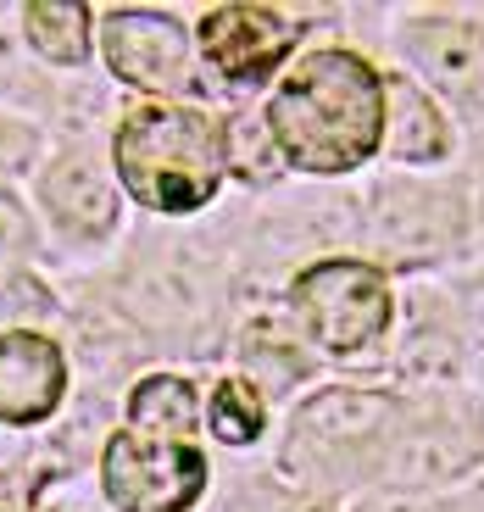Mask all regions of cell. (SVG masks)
Segmentation results:
<instances>
[{"label": "cell", "instance_id": "cell-1", "mask_svg": "<svg viewBox=\"0 0 484 512\" xmlns=\"http://www.w3.org/2000/svg\"><path fill=\"white\" fill-rule=\"evenodd\" d=\"M268 134L301 173H351L384 140V78L351 51H312L273 90Z\"/></svg>", "mask_w": 484, "mask_h": 512}, {"label": "cell", "instance_id": "cell-2", "mask_svg": "<svg viewBox=\"0 0 484 512\" xmlns=\"http://www.w3.org/2000/svg\"><path fill=\"white\" fill-rule=\"evenodd\" d=\"M117 173L128 195L151 212H195L229 173V128L195 106L151 101L117 128Z\"/></svg>", "mask_w": 484, "mask_h": 512}, {"label": "cell", "instance_id": "cell-3", "mask_svg": "<svg viewBox=\"0 0 484 512\" xmlns=\"http://www.w3.org/2000/svg\"><path fill=\"white\" fill-rule=\"evenodd\" d=\"M295 312L306 318L312 340L334 357H351V351L373 346L384 329H390V290H384V273L368 262H351V256H329L318 268H306L290 290Z\"/></svg>", "mask_w": 484, "mask_h": 512}, {"label": "cell", "instance_id": "cell-4", "mask_svg": "<svg viewBox=\"0 0 484 512\" xmlns=\"http://www.w3.org/2000/svg\"><path fill=\"white\" fill-rule=\"evenodd\" d=\"M101 479L112 507L123 512H184L206 485V457L179 440H151L123 429L106 440Z\"/></svg>", "mask_w": 484, "mask_h": 512}, {"label": "cell", "instance_id": "cell-5", "mask_svg": "<svg viewBox=\"0 0 484 512\" xmlns=\"http://www.w3.org/2000/svg\"><path fill=\"white\" fill-rule=\"evenodd\" d=\"M106 62L134 90H190V39L162 12H106Z\"/></svg>", "mask_w": 484, "mask_h": 512}, {"label": "cell", "instance_id": "cell-6", "mask_svg": "<svg viewBox=\"0 0 484 512\" xmlns=\"http://www.w3.org/2000/svg\"><path fill=\"white\" fill-rule=\"evenodd\" d=\"M201 51L229 84H256L295 51V28L273 6H217L201 23Z\"/></svg>", "mask_w": 484, "mask_h": 512}, {"label": "cell", "instance_id": "cell-7", "mask_svg": "<svg viewBox=\"0 0 484 512\" xmlns=\"http://www.w3.org/2000/svg\"><path fill=\"white\" fill-rule=\"evenodd\" d=\"M62 351L39 334H0V418L6 423H39L62 401Z\"/></svg>", "mask_w": 484, "mask_h": 512}, {"label": "cell", "instance_id": "cell-8", "mask_svg": "<svg viewBox=\"0 0 484 512\" xmlns=\"http://www.w3.org/2000/svg\"><path fill=\"white\" fill-rule=\"evenodd\" d=\"M407 45H412L423 73L434 84H446L457 101H484V28L479 23L446 17V12L412 17Z\"/></svg>", "mask_w": 484, "mask_h": 512}, {"label": "cell", "instance_id": "cell-9", "mask_svg": "<svg viewBox=\"0 0 484 512\" xmlns=\"http://www.w3.org/2000/svg\"><path fill=\"white\" fill-rule=\"evenodd\" d=\"M401 418V401L379 396V390H323L318 401H306L295 418V451L301 446H362V440L384 435Z\"/></svg>", "mask_w": 484, "mask_h": 512}, {"label": "cell", "instance_id": "cell-10", "mask_svg": "<svg viewBox=\"0 0 484 512\" xmlns=\"http://www.w3.org/2000/svg\"><path fill=\"white\" fill-rule=\"evenodd\" d=\"M379 240L401 262H429L457 240V201L434 190H390L379 212Z\"/></svg>", "mask_w": 484, "mask_h": 512}, {"label": "cell", "instance_id": "cell-11", "mask_svg": "<svg viewBox=\"0 0 484 512\" xmlns=\"http://www.w3.org/2000/svg\"><path fill=\"white\" fill-rule=\"evenodd\" d=\"M479 462V435H462L457 423H423L418 435H401L384 462V474L401 485H429V479L468 474Z\"/></svg>", "mask_w": 484, "mask_h": 512}, {"label": "cell", "instance_id": "cell-12", "mask_svg": "<svg viewBox=\"0 0 484 512\" xmlns=\"http://www.w3.org/2000/svg\"><path fill=\"white\" fill-rule=\"evenodd\" d=\"M384 123H390V151L401 162H434V156L451 151V134L440 123V112L429 106V95L407 78H390L384 84Z\"/></svg>", "mask_w": 484, "mask_h": 512}, {"label": "cell", "instance_id": "cell-13", "mask_svg": "<svg viewBox=\"0 0 484 512\" xmlns=\"http://www.w3.org/2000/svg\"><path fill=\"white\" fill-rule=\"evenodd\" d=\"M128 423H134V435H151V440H179L190 446L195 435V390L184 379H145L134 396H128Z\"/></svg>", "mask_w": 484, "mask_h": 512}, {"label": "cell", "instance_id": "cell-14", "mask_svg": "<svg viewBox=\"0 0 484 512\" xmlns=\"http://www.w3.org/2000/svg\"><path fill=\"white\" fill-rule=\"evenodd\" d=\"M45 201L62 212V223H73V229H84V234L112 223V195H106V184L78 162L56 167L51 179H45Z\"/></svg>", "mask_w": 484, "mask_h": 512}, {"label": "cell", "instance_id": "cell-15", "mask_svg": "<svg viewBox=\"0 0 484 512\" xmlns=\"http://www.w3.org/2000/svg\"><path fill=\"white\" fill-rule=\"evenodd\" d=\"M28 39L51 62H84L90 56V6H28Z\"/></svg>", "mask_w": 484, "mask_h": 512}, {"label": "cell", "instance_id": "cell-16", "mask_svg": "<svg viewBox=\"0 0 484 512\" xmlns=\"http://www.w3.org/2000/svg\"><path fill=\"white\" fill-rule=\"evenodd\" d=\"M262 396H256L245 379H223L212 390V429L217 440H229V446H251L256 435H262Z\"/></svg>", "mask_w": 484, "mask_h": 512}, {"label": "cell", "instance_id": "cell-17", "mask_svg": "<svg viewBox=\"0 0 484 512\" xmlns=\"http://www.w3.org/2000/svg\"><path fill=\"white\" fill-rule=\"evenodd\" d=\"M229 167H240L245 179H268V173H273L268 117H240V123L229 128Z\"/></svg>", "mask_w": 484, "mask_h": 512}, {"label": "cell", "instance_id": "cell-18", "mask_svg": "<svg viewBox=\"0 0 484 512\" xmlns=\"http://www.w3.org/2000/svg\"><path fill=\"white\" fill-rule=\"evenodd\" d=\"M362 512H440L429 496H412V490H390V496H373Z\"/></svg>", "mask_w": 484, "mask_h": 512}, {"label": "cell", "instance_id": "cell-19", "mask_svg": "<svg viewBox=\"0 0 484 512\" xmlns=\"http://www.w3.org/2000/svg\"><path fill=\"white\" fill-rule=\"evenodd\" d=\"M301 512H329V507H301Z\"/></svg>", "mask_w": 484, "mask_h": 512}, {"label": "cell", "instance_id": "cell-20", "mask_svg": "<svg viewBox=\"0 0 484 512\" xmlns=\"http://www.w3.org/2000/svg\"><path fill=\"white\" fill-rule=\"evenodd\" d=\"M479 507H484V490H479Z\"/></svg>", "mask_w": 484, "mask_h": 512}]
</instances>
